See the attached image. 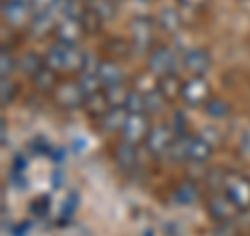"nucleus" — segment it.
Masks as SVG:
<instances>
[{"label":"nucleus","instance_id":"nucleus-1","mask_svg":"<svg viewBox=\"0 0 250 236\" xmlns=\"http://www.w3.org/2000/svg\"><path fill=\"white\" fill-rule=\"evenodd\" d=\"M223 192L229 196L240 211L250 209V178L238 174V171H228Z\"/></svg>","mask_w":250,"mask_h":236},{"label":"nucleus","instance_id":"nucleus-2","mask_svg":"<svg viewBox=\"0 0 250 236\" xmlns=\"http://www.w3.org/2000/svg\"><path fill=\"white\" fill-rule=\"evenodd\" d=\"M154 44V21L150 17H136L131 21V46L138 54L152 52Z\"/></svg>","mask_w":250,"mask_h":236},{"label":"nucleus","instance_id":"nucleus-3","mask_svg":"<svg viewBox=\"0 0 250 236\" xmlns=\"http://www.w3.org/2000/svg\"><path fill=\"white\" fill-rule=\"evenodd\" d=\"M177 67V54L169 48V46H156L152 52L148 54V71L154 77H165L175 73Z\"/></svg>","mask_w":250,"mask_h":236},{"label":"nucleus","instance_id":"nucleus-4","mask_svg":"<svg viewBox=\"0 0 250 236\" xmlns=\"http://www.w3.org/2000/svg\"><path fill=\"white\" fill-rule=\"evenodd\" d=\"M150 121H148V113H129L127 121H125L121 130V140L131 144L146 142L148 134H150Z\"/></svg>","mask_w":250,"mask_h":236},{"label":"nucleus","instance_id":"nucleus-5","mask_svg":"<svg viewBox=\"0 0 250 236\" xmlns=\"http://www.w3.org/2000/svg\"><path fill=\"white\" fill-rule=\"evenodd\" d=\"M52 96H54V103H57L61 109H67V111H71V109H80L85 103V94L82 90L80 82H62V84H59L57 90L52 92Z\"/></svg>","mask_w":250,"mask_h":236},{"label":"nucleus","instance_id":"nucleus-6","mask_svg":"<svg viewBox=\"0 0 250 236\" xmlns=\"http://www.w3.org/2000/svg\"><path fill=\"white\" fill-rule=\"evenodd\" d=\"M173 138H175V130L171 128V125L161 123V125H156V128L150 130L144 146L154 159H159V157L169 153V146H171V142H173Z\"/></svg>","mask_w":250,"mask_h":236},{"label":"nucleus","instance_id":"nucleus-7","mask_svg":"<svg viewBox=\"0 0 250 236\" xmlns=\"http://www.w3.org/2000/svg\"><path fill=\"white\" fill-rule=\"evenodd\" d=\"M34 9L29 0H4L2 2V17L13 27H21L34 19Z\"/></svg>","mask_w":250,"mask_h":236},{"label":"nucleus","instance_id":"nucleus-8","mask_svg":"<svg viewBox=\"0 0 250 236\" xmlns=\"http://www.w3.org/2000/svg\"><path fill=\"white\" fill-rule=\"evenodd\" d=\"M182 98L188 107H202L210 100V88L205 77L192 75L188 82H184V92Z\"/></svg>","mask_w":250,"mask_h":236},{"label":"nucleus","instance_id":"nucleus-9","mask_svg":"<svg viewBox=\"0 0 250 236\" xmlns=\"http://www.w3.org/2000/svg\"><path fill=\"white\" fill-rule=\"evenodd\" d=\"M207 207H208V213L213 215L217 222H221V224H229L231 219L238 215V211H240L225 192H215L208 199Z\"/></svg>","mask_w":250,"mask_h":236},{"label":"nucleus","instance_id":"nucleus-10","mask_svg":"<svg viewBox=\"0 0 250 236\" xmlns=\"http://www.w3.org/2000/svg\"><path fill=\"white\" fill-rule=\"evenodd\" d=\"M184 67L196 77H205L210 69V54L205 48H190L184 54Z\"/></svg>","mask_w":250,"mask_h":236},{"label":"nucleus","instance_id":"nucleus-11","mask_svg":"<svg viewBox=\"0 0 250 236\" xmlns=\"http://www.w3.org/2000/svg\"><path fill=\"white\" fill-rule=\"evenodd\" d=\"M54 31H57V40L65 44H77L85 36L80 19H75V17H65L62 21H59Z\"/></svg>","mask_w":250,"mask_h":236},{"label":"nucleus","instance_id":"nucleus-12","mask_svg":"<svg viewBox=\"0 0 250 236\" xmlns=\"http://www.w3.org/2000/svg\"><path fill=\"white\" fill-rule=\"evenodd\" d=\"M115 163H117V167L123 169V171L134 169L136 163H138V144L121 140V142L115 146Z\"/></svg>","mask_w":250,"mask_h":236},{"label":"nucleus","instance_id":"nucleus-13","mask_svg":"<svg viewBox=\"0 0 250 236\" xmlns=\"http://www.w3.org/2000/svg\"><path fill=\"white\" fill-rule=\"evenodd\" d=\"M57 25H59V17L48 9V11H42V13L34 15V19L29 21V31L40 38V36L50 34L52 29H57Z\"/></svg>","mask_w":250,"mask_h":236},{"label":"nucleus","instance_id":"nucleus-14","mask_svg":"<svg viewBox=\"0 0 250 236\" xmlns=\"http://www.w3.org/2000/svg\"><path fill=\"white\" fill-rule=\"evenodd\" d=\"M127 115L129 113L125 107H111L104 113L103 119H100V128H103L106 134H115V132L121 134L125 121H127Z\"/></svg>","mask_w":250,"mask_h":236},{"label":"nucleus","instance_id":"nucleus-15","mask_svg":"<svg viewBox=\"0 0 250 236\" xmlns=\"http://www.w3.org/2000/svg\"><path fill=\"white\" fill-rule=\"evenodd\" d=\"M98 77L103 82L104 88H113L117 84H123V71L119 67V63L115 61H100V67H98Z\"/></svg>","mask_w":250,"mask_h":236},{"label":"nucleus","instance_id":"nucleus-16","mask_svg":"<svg viewBox=\"0 0 250 236\" xmlns=\"http://www.w3.org/2000/svg\"><path fill=\"white\" fill-rule=\"evenodd\" d=\"M156 88H159V92L165 96L167 103H173L175 98L182 96L184 82L177 77V73H171V75H165V77H159V82H156Z\"/></svg>","mask_w":250,"mask_h":236},{"label":"nucleus","instance_id":"nucleus-17","mask_svg":"<svg viewBox=\"0 0 250 236\" xmlns=\"http://www.w3.org/2000/svg\"><path fill=\"white\" fill-rule=\"evenodd\" d=\"M83 109H85V113H88L90 117H94V119H103L104 113L108 111V109H111V103H108L104 90H100V92H96V94H90V96H85Z\"/></svg>","mask_w":250,"mask_h":236},{"label":"nucleus","instance_id":"nucleus-18","mask_svg":"<svg viewBox=\"0 0 250 236\" xmlns=\"http://www.w3.org/2000/svg\"><path fill=\"white\" fill-rule=\"evenodd\" d=\"M213 155V144L205 140L202 136H192L190 140V151H188V161L194 163H207Z\"/></svg>","mask_w":250,"mask_h":236},{"label":"nucleus","instance_id":"nucleus-19","mask_svg":"<svg viewBox=\"0 0 250 236\" xmlns=\"http://www.w3.org/2000/svg\"><path fill=\"white\" fill-rule=\"evenodd\" d=\"M59 71H54L52 67H48L44 63L42 69L38 71L31 80H34V86H36V90H40V92H54L57 90V86H59V77H57Z\"/></svg>","mask_w":250,"mask_h":236},{"label":"nucleus","instance_id":"nucleus-20","mask_svg":"<svg viewBox=\"0 0 250 236\" xmlns=\"http://www.w3.org/2000/svg\"><path fill=\"white\" fill-rule=\"evenodd\" d=\"M67 48H69V44L65 42H54L48 52H46V57H44V63L48 67H52L54 71H62L65 69V57H67Z\"/></svg>","mask_w":250,"mask_h":236},{"label":"nucleus","instance_id":"nucleus-21","mask_svg":"<svg viewBox=\"0 0 250 236\" xmlns=\"http://www.w3.org/2000/svg\"><path fill=\"white\" fill-rule=\"evenodd\" d=\"M156 23H159V27L163 31L175 34V31L182 27V15H179L173 6H165V9L159 11V19H156Z\"/></svg>","mask_w":250,"mask_h":236},{"label":"nucleus","instance_id":"nucleus-22","mask_svg":"<svg viewBox=\"0 0 250 236\" xmlns=\"http://www.w3.org/2000/svg\"><path fill=\"white\" fill-rule=\"evenodd\" d=\"M190 140H192V134H175L173 142L169 146V157L173 161H188V151H190Z\"/></svg>","mask_w":250,"mask_h":236},{"label":"nucleus","instance_id":"nucleus-23","mask_svg":"<svg viewBox=\"0 0 250 236\" xmlns=\"http://www.w3.org/2000/svg\"><path fill=\"white\" fill-rule=\"evenodd\" d=\"M173 199L175 203H179V205H190V203H194L198 199V188H196V182H182L175 192H173Z\"/></svg>","mask_w":250,"mask_h":236},{"label":"nucleus","instance_id":"nucleus-24","mask_svg":"<svg viewBox=\"0 0 250 236\" xmlns=\"http://www.w3.org/2000/svg\"><path fill=\"white\" fill-rule=\"evenodd\" d=\"M77 19H80V23H82V27H83L85 34H96V31L103 27V17H100L96 11H92L90 6H85Z\"/></svg>","mask_w":250,"mask_h":236},{"label":"nucleus","instance_id":"nucleus-25","mask_svg":"<svg viewBox=\"0 0 250 236\" xmlns=\"http://www.w3.org/2000/svg\"><path fill=\"white\" fill-rule=\"evenodd\" d=\"M80 86H82V90H83V94L85 96H90V94H96V92H100V90H104V86H103V82H100V77H98V73H88V71H82L80 73Z\"/></svg>","mask_w":250,"mask_h":236},{"label":"nucleus","instance_id":"nucleus-26","mask_svg":"<svg viewBox=\"0 0 250 236\" xmlns=\"http://www.w3.org/2000/svg\"><path fill=\"white\" fill-rule=\"evenodd\" d=\"M165 105H167V100L159 92V88H154V90L144 94V111L146 113H161Z\"/></svg>","mask_w":250,"mask_h":236},{"label":"nucleus","instance_id":"nucleus-27","mask_svg":"<svg viewBox=\"0 0 250 236\" xmlns=\"http://www.w3.org/2000/svg\"><path fill=\"white\" fill-rule=\"evenodd\" d=\"M42 65H44V61H42L40 57H38L36 52H27V54H23L21 61H19L21 71H23V73H27V75H31V77H34L38 71H40Z\"/></svg>","mask_w":250,"mask_h":236},{"label":"nucleus","instance_id":"nucleus-28","mask_svg":"<svg viewBox=\"0 0 250 236\" xmlns=\"http://www.w3.org/2000/svg\"><path fill=\"white\" fill-rule=\"evenodd\" d=\"M205 109H207L208 117H213V119H225V117L229 115V105L221 98H210L205 105Z\"/></svg>","mask_w":250,"mask_h":236},{"label":"nucleus","instance_id":"nucleus-29","mask_svg":"<svg viewBox=\"0 0 250 236\" xmlns=\"http://www.w3.org/2000/svg\"><path fill=\"white\" fill-rule=\"evenodd\" d=\"M88 6H90L92 11H96L100 17H103V21L113 19L115 13H117V6H115L113 0H90Z\"/></svg>","mask_w":250,"mask_h":236},{"label":"nucleus","instance_id":"nucleus-30","mask_svg":"<svg viewBox=\"0 0 250 236\" xmlns=\"http://www.w3.org/2000/svg\"><path fill=\"white\" fill-rule=\"evenodd\" d=\"M225 178H228V171L215 167V169H208L205 182H207V186H208L213 192H223V188H225Z\"/></svg>","mask_w":250,"mask_h":236},{"label":"nucleus","instance_id":"nucleus-31","mask_svg":"<svg viewBox=\"0 0 250 236\" xmlns=\"http://www.w3.org/2000/svg\"><path fill=\"white\" fill-rule=\"evenodd\" d=\"M104 94L111 107H125V98H127L129 90H125V84H117L113 88H104Z\"/></svg>","mask_w":250,"mask_h":236},{"label":"nucleus","instance_id":"nucleus-32","mask_svg":"<svg viewBox=\"0 0 250 236\" xmlns=\"http://www.w3.org/2000/svg\"><path fill=\"white\" fill-rule=\"evenodd\" d=\"M125 109H127V113H146L144 111V92L129 90L127 98H125Z\"/></svg>","mask_w":250,"mask_h":236},{"label":"nucleus","instance_id":"nucleus-33","mask_svg":"<svg viewBox=\"0 0 250 236\" xmlns=\"http://www.w3.org/2000/svg\"><path fill=\"white\" fill-rule=\"evenodd\" d=\"M15 94H17V84L9 77H2V82H0V103H2V107L13 103Z\"/></svg>","mask_w":250,"mask_h":236},{"label":"nucleus","instance_id":"nucleus-34","mask_svg":"<svg viewBox=\"0 0 250 236\" xmlns=\"http://www.w3.org/2000/svg\"><path fill=\"white\" fill-rule=\"evenodd\" d=\"M13 69H15V59L11 57L9 48H2V52H0V73H2V77H9Z\"/></svg>","mask_w":250,"mask_h":236},{"label":"nucleus","instance_id":"nucleus-35","mask_svg":"<svg viewBox=\"0 0 250 236\" xmlns=\"http://www.w3.org/2000/svg\"><path fill=\"white\" fill-rule=\"evenodd\" d=\"M179 6L186 11H192V13H200V11H205L210 0H177Z\"/></svg>","mask_w":250,"mask_h":236},{"label":"nucleus","instance_id":"nucleus-36","mask_svg":"<svg viewBox=\"0 0 250 236\" xmlns=\"http://www.w3.org/2000/svg\"><path fill=\"white\" fill-rule=\"evenodd\" d=\"M240 155L250 161V132H246L244 136H242V140H240Z\"/></svg>","mask_w":250,"mask_h":236},{"label":"nucleus","instance_id":"nucleus-37","mask_svg":"<svg viewBox=\"0 0 250 236\" xmlns=\"http://www.w3.org/2000/svg\"><path fill=\"white\" fill-rule=\"evenodd\" d=\"M31 2V9L34 13H42V11H48L50 6L54 4V0H29Z\"/></svg>","mask_w":250,"mask_h":236},{"label":"nucleus","instance_id":"nucleus-38","mask_svg":"<svg viewBox=\"0 0 250 236\" xmlns=\"http://www.w3.org/2000/svg\"><path fill=\"white\" fill-rule=\"evenodd\" d=\"M200 136H202V138H205V140H208V142H210V144H213V146H215V144L219 142V140H221V136H219V132H217L215 128H207L205 132H202V134H200Z\"/></svg>","mask_w":250,"mask_h":236},{"label":"nucleus","instance_id":"nucleus-39","mask_svg":"<svg viewBox=\"0 0 250 236\" xmlns=\"http://www.w3.org/2000/svg\"><path fill=\"white\" fill-rule=\"evenodd\" d=\"M77 207V194H71L69 196V203H67V207H65V219H69V215L73 213V209Z\"/></svg>","mask_w":250,"mask_h":236},{"label":"nucleus","instance_id":"nucleus-40","mask_svg":"<svg viewBox=\"0 0 250 236\" xmlns=\"http://www.w3.org/2000/svg\"><path fill=\"white\" fill-rule=\"evenodd\" d=\"M0 128H2V146H6V119L0 121Z\"/></svg>","mask_w":250,"mask_h":236}]
</instances>
